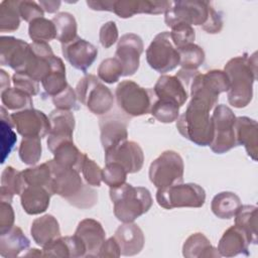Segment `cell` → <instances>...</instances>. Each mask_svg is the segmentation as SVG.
Returning <instances> with one entry per match:
<instances>
[{"instance_id": "cell-53", "label": "cell", "mask_w": 258, "mask_h": 258, "mask_svg": "<svg viewBox=\"0 0 258 258\" xmlns=\"http://www.w3.org/2000/svg\"><path fill=\"white\" fill-rule=\"evenodd\" d=\"M15 214L11 203H0V235L8 232L14 227Z\"/></svg>"}, {"instance_id": "cell-16", "label": "cell", "mask_w": 258, "mask_h": 258, "mask_svg": "<svg viewBox=\"0 0 258 258\" xmlns=\"http://www.w3.org/2000/svg\"><path fill=\"white\" fill-rule=\"evenodd\" d=\"M30 54V43L13 36L0 38V63L8 66L15 73H23Z\"/></svg>"}, {"instance_id": "cell-5", "label": "cell", "mask_w": 258, "mask_h": 258, "mask_svg": "<svg viewBox=\"0 0 258 258\" xmlns=\"http://www.w3.org/2000/svg\"><path fill=\"white\" fill-rule=\"evenodd\" d=\"M115 98L121 111L131 117L150 113L156 99L153 89L143 88L130 80L118 84L115 90Z\"/></svg>"}, {"instance_id": "cell-7", "label": "cell", "mask_w": 258, "mask_h": 258, "mask_svg": "<svg viewBox=\"0 0 258 258\" xmlns=\"http://www.w3.org/2000/svg\"><path fill=\"white\" fill-rule=\"evenodd\" d=\"M156 201L161 208L166 210L201 208L206 202V191L197 183L181 182L164 188H157Z\"/></svg>"}, {"instance_id": "cell-4", "label": "cell", "mask_w": 258, "mask_h": 258, "mask_svg": "<svg viewBox=\"0 0 258 258\" xmlns=\"http://www.w3.org/2000/svg\"><path fill=\"white\" fill-rule=\"evenodd\" d=\"M115 217L122 223H132L147 213L152 206L150 191L143 186L123 183L109 190Z\"/></svg>"}, {"instance_id": "cell-33", "label": "cell", "mask_w": 258, "mask_h": 258, "mask_svg": "<svg viewBox=\"0 0 258 258\" xmlns=\"http://www.w3.org/2000/svg\"><path fill=\"white\" fill-rule=\"evenodd\" d=\"M240 198L232 191H222L216 195L211 203V209L220 219H231L241 206Z\"/></svg>"}, {"instance_id": "cell-56", "label": "cell", "mask_w": 258, "mask_h": 258, "mask_svg": "<svg viewBox=\"0 0 258 258\" xmlns=\"http://www.w3.org/2000/svg\"><path fill=\"white\" fill-rule=\"evenodd\" d=\"M114 1H87V5L92 10L97 11H112L113 12Z\"/></svg>"}, {"instance_id": "cell-52", "label": "cell", "mask_w": 258, "mask_h": 258, "mask_svg": "<svg viewBox=\"0 0 258 258\" xmlns=\"http://www.w3.org/2000/svg\"><path fill=\"white\" fill-rule=\"evenodd\" d=\"M118 28L115 21H108L104 23L99 32V40L103 47L109 48L118 40Z\"/></svg>"}, {"instance_id": "cell-17", "label": "cell", "mask_w": 258, "mask_h": 258, "mask_svg": "<svg viewBox=\"0 0 258 258\" xmlns=\"http://www.w3.org/2000/svg\"><path fill=\"white\" fill-rule=\"evenodd\" d=\"M129 119L119 113H107L99 119L101 143L108 150L127 140Z\"/></svg>"}, {"instance_id": "cell-35", "label": "cell", "mask_w": 258, "mask_h": 258, "mask_svg": "<svg viewBox=\"0 0 258 258\" xmlns=\"http://www.w3.org/2000/svg\"><path fill=\"white\" fill-rule=\"evenodd\" d=\"M23 180L26 185H40L46 187L52 195V170L48 160L32 167H28L21 171Z\"/></svg>"}, {"instance_id": "cell-40", "label": "cell", "mask_w": 258, "mask_h": 258, "mask_svg": "<svg viewBox=\"0 0 258 258\" xmlns=\"http://www.w3.org/2000/svg\"><path fill=\"white\" fill-rule=\"evenodd\" d=\"M28 35L33 42H47L56 38L55 26L52 20L39 17L29 22Z\"/></svg>"}, {"instance_id": "cell-21", "label": "cell", "mask_w": 258, "mask_h": 258, "mask_svg": "<svg viewBox=\"0 0 258 258\" xmlns=\"http://www.w3.org/2000/svg\"><path fill=\"white\" fill-rule=\"evenodd\" d=\"M114 238L123 256H133L140 253L145 242L143 231L133 222L120 225L115 231Z\"/></svg>"}, {"instance_id": "cell-49", "label": "cell", "mask_w": 258, "mask_h": 258, "mask_svg": "<svg viewBox=\"0 0 258 258\" xmlns=\"http://www.w3.org/2000/svg\"><path fill=\"white\" fill-rule=\"evenodd\" d=\"M55 109L59 110H79L80 106L78 104V97L76 94V90H74L70 85L58 95L51 98Z\"/></svg>"}, {"instance_id": "cell-24", "label": "cell", "mask_w": 258, "mask_h": 258, "mask_svg": "<svg viewBox=\"0 0 258 258\" xmlns=\"http://www.w3.org/2000/svg\"><path fill=\"white\" fill-rule=\"evenodd\" d=\"M249 244L251 243L247 234L238 226L234 225L224 232L219 241L217 250L220 256L224 257H234L237 255L248 256Z\"/></svg>"}, {"instance_id": "cell-26", "label": "cell", "mask_w": 258, "mask_h": 258, "mask_svg": "<svg viewBox=\"0 0 258 258\" xmlns=\"http://www.w3.org/2000/svg\"><path fill=\"white\" fill-rule=\"evenodd\" d=\"M235 137L238 145H243L248 155L257 160L258 154V125L254 119L246 116L236 117Z\"/></svg>"}, {"instance_id": "cell-55", "label": "cell", "mask_w": 258, "mask_h": 258, "mask_svg": "<svg viewBox=\"0 0 258 258\" xmlns=\"http://www.w3.org/2000/svg\"><path fill=\"white\" fill-rule=\"evenodd\" d=\"M121 256V251H120V247L116 241V239L113 237L105 240L98 253H97V257H111V258H117Z\"/></svg>"}, {"instance_id": "cell-25", "label": "cell", "mask_w": 258, "mask_h": 258, "mask_svg": "<svg viewBox=\"0 0 258 258\" xmlns=\"http://www.w3.org/2000/svg\"><path fill=\"white\" fill-rule=\"evenodd\" d=\"M43 256L48 257H85L87 255V249L82 240L76 236L57 237L45 246L42 247Z\"/></svg>"}, {"instance_id": "cell-13", "label": "cell", "mask_w": 258, "mask_h": 258, "mask_svg": "<svg viewBox=\"0 0 258 258\" xmlns=\"http://www.w3.org/2000/svg\"><path fill=\"white\" fill-rule=\"evenodd\" d=\"M10 116L17 132L23 137L42 139L50 132L49 118L40 110L29 108L16 111Z\"/></svg>"}, {"instance_id": "cell-44", "label": "cell", "mask_w": 258, "mask_h": 258, "mask_svg": "<svg viewBox=\"0 0 258 258\" xmlns=\"http://www.w3.org/2000/svg\"><path fill=\"white\" fill-rule=\"evenodd\" d=\"M179 106L170 101L155 99L150 114L161 123H171L179 116Z\"/></svg>"}, {"instance_id": "cell-30", "label": "cell", "mask_w": 258, "mask_h": 258, "mask_svg": "<svg viewBox=\"0 0 258 258\" xmlns=\"http://www.w3.org/2000/svg\"><path fill=\"white\" fill-rule=\"evenodd\" d=\"M49 151L53 154V160L57 164L76 168L80 172V166L85 153L79 150L73 139H66L58 142Z\"/></svg>"}, {"instance_id": "cell-47", "label": "cell", "mask_w": 258, "mask_h": 258, "mask_svg": "<svg viewBox=\"0 0 258 258\" xmlns=\"http://www.w3.org/2000/svg\"><path fill=\"white\" fill-rule=\"evenodd\" d=\"M85 181L92 186H100L102 182V168L86 153L80 166Z\"/></svg>"}, {"instance_id": "cell-48", "label": "cell", "mask_w": 258, "mask_h": 258, "mask_svg": "<svg viewBox=\"0 0 258 258\" xmlns=\"http://www.w3.org/2000/svg\"><path fill=\"white\" fill-rule=\"evenodd\" d=\"M171 41L175 48H180L189 43H194L196 38V31L192 26L187 24H176L171 27V31L169 32Z\"/></svg>"}, {"instance_id": "cell-15", "label": "cell", "mask_w": 258, "mask_h": 258, "mask_svg": "<svg viewBox=\"0 0 258 258\" xmlns=\"http://www.w3.org/2000/svg\"><path fill=\"white\" fill-rule=\"evenodd\" d=\"M143 41L135 33H126L118 40L115 57L123 67V76H133L140 63V55L143 52Z\"/></svg>"}, {"instance_id": "cell-38", "label": "cell", "mask_w": 258, "mask_h": 258, "mask_svg": "<svg viewBox=\"0 0 258 258\" xmlns=\"http://www.w3.org/2000/svg\"><path fill=\"white\" fill-rule=\"evenodd\" d=\"M19 0H4L0 3V31L12 32L20 25Z\"/></svg>"}, {"instance_id": "cell-54", "label": "cell", "mask_w": 258, "mask_h": 258, "mask_svg": "<svg viewBox=\"0 0 258 258\" xmlns=\"http://www.w3.org/2000/svg\"><path fill=\"white\" fill-rule=\"evenodd\" d=\"M203 30H205L208 33L215 34L219 33L223 28V17L222 14L217 11L213 6H211L209 15L207 18V21L204 25H202Z\"/></svg>"}, {"instance_id": "cell-50", "label": "cell", "mask_w": 258, "mask_h": 258, "mask_svg": "<svg viewBox=\"0 0 258 258\" xmlns=\"http://www.w3.org/2000/svg\"><path fill=\"white\" fill-rule=\"evenodd\" d=\"M12 82L15 88L25 92L31 97L37 95L39 92L38 82L25 74L15 73L12 76Z\"/></svg>"}, {"instance_id": "cell-9", "label": "cell", "mask_w": 258, "mask_h": 258, "mask_svg": "<svg viewBox=\"0 0 258 258\" xmlns=\"http://www.w3.org/2000/svg\"><path fill=\"white\" fill-rule=\"evenodd\" d=\"M214 137L209 145L213 152L223 154L235 146V121L236 116L231 108L226 105H217L212 115Z\"/></svg>"}, {"instance_id": "cell-12", "label": "cell", "mask_w": 258, "mask_h": 258, "mask_svg": "<svg viewBox=\"0 0 258 258\" xmlns=\"http://www.w3.org/2000/svg\"><path fill=\"white\" fill-rule=\"evenodd\" d=\"M228 89L229 79L224 71L212 70L206 74L199 72L190 83V97L217 106L219 95L227 92Z\"/></svg>"}, {"instance_id": "cell-2", "label": "cell", "mask_w": 258, "mask_h": 258, "mask_svg": "<svg viewBox=\"0 0 258 258\" xmlns=\"http://www.w3.org/2000/svg\"><path fill=\"white\" fill-rule=\"evenodd\" d=\"M229 79L228 102L235 108H244L252 100L253 84L257 79V53L231 58L224 68Z\"/></svg>"}, {"instance_id": "cell-57", "label": "cell", "mask_w": 258, "mask_h": 258, "mask_svg": "<svg viewBox=\"0 0 258 258\" xmlns=\"http://www.w3.org/2000/svg\"><path fill=\"white\" fill-rule=\"evenodd\" d=\"M38 4L41 6L43 11H45L47 13H54L58 10L61 2L60 1H54V0H46V1L40 0Z\"/></svg>"}, {"instance_id": "cell-39", "label": "cell", "mask_w": 258, "mask_h": 258, "mask_svg": "<svg viewBox=\"0 0 258 258\" xmlns=\"http://www.w3.org/2000/svg\"><path fill=\"white\" fill-rule=\"evenodd\" d=\"M41 85L44 95L51 98L61 93L69 86L66 78V67L62 60L41 81Z\"/></svg>"}, {"instance_id": "cell-32", "label": "cell", "mask_w": 258, "mask_h": 258, "mask_svg": "<svg viewBox=\"0 0 258 258\" xmlns=\"http://www.w3.org/2000/svg\"><path fill=\"white\" fill-rule=\"evenodd\" d=\"M25 187V182L21 171H18L12 166L4 168L1 174L0 200L1 202L11 203L15 195L20 196Z\"/></svg>"}, {"instance_id": "cell-1", "label": "cell", "mask_w": 258, "mask_h": 258, "mask_svg": "<svg viewBox=\"0 0 258 258\" xmlns=\"http://www.w3.org/2000/svg\"><path fill=\"white\" fill-rule=\"evenodd\" d=\"M48 162L52 170V195L63 198L69 204L82 210L90 209L97 204L98 192L83 181L76 168L61 166L53 159Z\"/></svg>"}, {"instance_id": "cell-31", "label": "cell", "mask_w": 258, "mask_h": 258, "mask_svg": "<svg viewBox=\"0 0 258 258\" xmlns=\"http://www.w3.org/2000/svg\"><path fill=\"white\" fill-rule=\"evenodd\" d=\"M182 255L185 258L220 257V254L203 233L191 234L183 243Z\"/></svg>"}, {"instance_id": "cell-59", "label": "cell", "mask_w": 258, "mask_h": 258, "mask_svg": "<svg viewBox=\"0 0 258 258\" xmlns=\"http://www.w3.org/2000/svg\"><path fill=\"white\" fill-rule=\"evenodd\" d=\"M24 256H43V254H42V251H39L38 249L32 248V249L29 250L28 253L24 254Z\"/></svg>"}, {"instance_id": "cell-41", "label": "cell", "mask_w": 258, "mask_h": 258, "mask_svg": "<svg viewBox=\"0 0 258 258\" xmlns=\"http://www.w3.org/2000/svg\"><path fill=\"white\" fill-rule=\"evenodd\" d=\"M1 102L8 110H24L32 108L31 96L17 88H8L0 93Z\"/></svg>"}, {"instance_id": "cell-46", "label": "cell", "mask_w": 258, "mask_h": 258, "mask_svg": "<svg viewBox=\"0 0 258 258\" xmlns=\"http://www.w3.org/2000/svg\"><path fill=\"white\" fill-rule=\"evenodd\" d=\"M127 171L117 162L106 163L102 169V181L109 187H117L126 182Z\"/></svg>"}, {"instance_id": "cell-34", "label": "cell", "mask_w": 258, "mask_h": 258, "mask_svg": "<svg viewBox=\"0 0 258 258\" xmlns=\"http://www.w3.org/2000/svg\"><path fill=\"white\" fill-rule=\"evenodd\" d=\"M235 225L242 229L248 236L250 243L257 244V207L241 205L235 214Z\"/></svg>"}, {"instance_id": "cell-29", "label": "cell", "mask_w": 258, "mask_h": 258, "mask_svg": "<svg viewBox=\"0 0 258 258\" xmlns=\"http://www.w3.org/2000/svg\"><path fill=\"white\" fill-rule=\"evenodd\" d=\"M30 241L22 230L14 226L8 232L0 235V255L5 258H13L29 248Z\"/></svg>"}, {"instance_id": "cell-10", "label": "cell", "mask_w": 258, "mask_h": 258, "mask_svg": "<svg viewBox=\"0 0 258 258\" xmlns=\"http://www.w3.org/2000/svg\"><path fill=\"white\" fill-rule=\"evenodd\" d=\"M146 60L151 69L165 74L179 64V54L173 45L169 31H162L155 35L146 49Z\"/></svg>"}, {"instance_id": "cell-42", "label": "cell", "mask_w": 258, "mask_h": 258, "mask_svg": "<svg viewBox=\"0 0 258 258\" xmlns=\"http://www.w3.org/2000/svg\"><path fill=\"white\" fill-rule=\"evenodd\" d=\"M177 51L179 54V66H181V69L197 71L205 61V51L196 43H189L177 48Z\"/></svg>"}, {"instance_id": "cell-36", "label": "cell", "mask_w": 258, "mask_h": 258, "mask_svg": "<svg viewBox=\"0 0 258 258\" xmlns=\"http://www.w3.org/2000/svg\"><path fill=\"white\" fill-rule=\"evenodd\" d=\"M56 31V39L61 43L66 44L74 40L77 35L78 26L76 18L69 12H59L51 19Z\"/></svg>"}, {"instance_id": "cell-22", "label": "cell", "mask_w": 258, "mask_h": 258, "mask_svg": "<svg viewBox=\"0 0 258 258\" xmlns=\"http://www.w3.org/2000/svg\"><path fill=\"white\" fill-rule=\"evenodd\" d=\"M187 88L178 77L161 75L153 88V92L157 99L170 101L182 107L188 98Z\"/></svg>"}, {"instance_id": "cell-58", "label": "cell", "mask_w": 258, "mask_h": 258, "mask_svg": "<svg viewBox=\"0 0 258 258\" xmlns=\"http://www.w3.org/2000/svg\"><path fill=\"white\" fill-rule=\"evenodd\" d=\"M10 88V78L9 75L4 71L0 70V89L1 92Z\"/></svg>"}, {"instance_id": "cell-11", "label": "cell", "mask_w": 258, "mask_h": 258, "mask_svg": "<svg viewBox=\"0 0 258 258\" xmlns=\"http://www.w3.org/2000/svg\"><path fill=\"white\" fill-rule=\"evenodd\" d=\"M212 4L208 1H172L170 8L164 13V21L168 27L176 24L204 25Z\"/></svg>"}, {"instance_id": "cell-43", "label": "cell", "mask_w": 258, "mask_h": 258, "mask_svg": "<svg viewBox=\"0 0 258 258\" xmlns=\"http://www.w3.org/2000/svg\"><path fill=\"white\" fill-rule=\"evenodd\" d=\"M42 147L40 138L23 137L20 142L18 154L21 161L28 165L36 164L41 157Z\"/></svg>"}, {"instance_id": "cell-18", "label": "cell", "mask_w": 258, "mask_h": 258, "mask_svg": "<svg viewBox=\"0 0 258 258\" xmlns=\"http://www.w3.org/2000/svg\"><path fill=\"white\" fill-rule=\"evenodd\" d=\"M61 52L72 67L83 73H87L98 55L97 47L79 36L69 43L61 44Z\"/></svg>"}, {"instance_id": "cell-14", "label": "cell", "mask_w": 258, "mask_h": 258, "mask_svg": "<svg viewBox=\"0 0 258 258\" xmlns=\"http://www.w3.org/2000/svg\"><path fill=\"white\" fill-rule=\"evenodd\" d=\"M105 161L106 163L117 162L127 173H135L143 166L144 153L138 143L125 140L105 151Z\"/></svg>"}, {"instance_id": "cell-51", "label": "cell", "mask_w": 258, "mask_h": 258, "mask_svg": "<svg viewBox=\"0 0 258 258\" xmlns=\"http://www.w3.org/2000/svg\"><path fill=\"white\" fill-rule=\"evenodd\" d=\"M18 9L20 17L26 22H31L36 18L43 17L44 15V11L42 10L41 6L35 1L31 0L19 1Z\"/></svg>"}, {"instance_id": "cell-37", "label": "cell", "mask_w": 258, "mask_h": 258, "mask_svg": "<svg viewBox=\"0 0 258 258\" xmlns=\"http://www.w3.org/2000/svg\"><path fill=\"white\" fill-rule=\"evenodd\" d=\"M1 112V121H0V139H1V163H4L6 158L9 156L12 151L17 137L12 128L14 125L11 120V116L8 115L4 106L0 108Z\"/></svg>"}, {"instance_id": "cell-28", "label": "cell", "mask_w": 258, "mask_h": 258, "mask_svg": "<svg viewBox=\"0 0 258 258\" xmlns=\"http://www.w3.org/2000/svg\"><path fill=\"white\" fill-rule=\"evenodd\" d=\"M30 235L38 246L43 247L60 236L59 224L52 215H43L33 220Z\"/></svg>"}, {"instance_id": "cell-19", "label": "cell", "mask_w": 258, "mask_h": 258, "mask_svg": "<svg viewBox=\"0 0 258 258\" xmlns=\"http://www.w3.org/2000/svg\"><path fill=\"white\" fill-rule=\"evenodd\" d=\"M172 1L118 0L113 3V12L120 18H130L135 14H161L171 6Z\"/></svg>"}, {"instance_id": "cell-8", "label": "cell", "mask_w": 258, "mask_h": 258, "mask_svg": "<svg viewBox=\"0 0 258 258\" xmlns=\"http://www.w3.org/2000/svg\"><path fill=\"white\" fill-rule=\"evenodd\" d=\"M182 157L173 150L163 151L149 166V179L157 188H164L183 181Z\"/></svg>"}, {"instance_id": "cell-3", "label": "cell", "mask_w": 258, "mask_h": 258, "mask_svg": "<svg viewBox=\"0 0 258 258\" xmlns=\"http://www.w3.org/2000/svg\"><path fill=\"white\" fill-rule=\"evenodd\" d=\"M215 107L199 98H191L185 111L176 120L178 132L199 146L210 145L214 137V126L210 112Z\"/></svg>"}, {"instance_id": "cell-45", "label": "cell", "mask_w": 258, "mask_h": 258, "mask_svg": "<svg viewBox=\"0 0 258 258\" xmlns=\"http://www.w3.org/2000/svg\"><path fill=\"white\" fill-rule=\"evenodd\" d=\"M123 76V67L116 57L104 59L98 68V78L107 83L114 84Z\"/></svg>"}, {"instance_id": "cell-23", "label": "cell", "mask_w": 258, "mask_h": 258, "mask_svg": "<svg viewBox=\"0 0 258 258\" xmlns=\"http://www.w3.org/2000/svg\"><path fill=\"white\" fill-rule=\"evenodd\" d=\"M75 235L85 244L87 257H97L102 243L106 240V233L101 223L90 218L84 219L78 224Z\"/></svg>"}, {"instance_id": "cell-6", "label": "cell", "mask_w": 258, "mask_h": 258, "mask_svg": "<svg viewBox=\"0 0 258 258\" xmlns=\"http://www.w3.org/2000/svg\"><path fill=\"white\" fill-rule=\"evenodd\" d=\"M76 94L79 102L95 115H105L113 108V93L94 75H86L79 81Z\"/></svg>"}, {"instance_id": "cell-27", "label": "cell", "mask_w": 258, "mask_h": 258, "mask_svg": "<svg viewBox=\"0 0 258 258\" xmlns=\"http://www.w3.org/2000/svg\"><path fill=\"white\" fill-rule=\"evenodd\" d=\"M51 196L44 186L26 185L20 195L21 206L26 214L39 215L48 209Z\"/></svg>"}, {"instance_id": "cell-20", "label": "cell", "mask_w": 258, "mask_h": 258, "mask_svg": "<svg viewBox=\"0 0 258 258\" xmlns=\"http://www.w3.org/2000/svg\"><path fill=\"white\" fill-rule=\"evenodd\" d=\"M50 132L47 138V148L50 150L55 144L66 139H73L76 126L75 116L72 111L55 109L49 115Z\"/></svg>"}]
</instances>
